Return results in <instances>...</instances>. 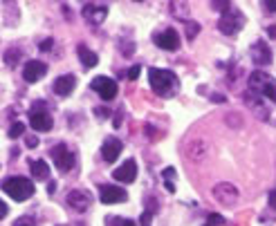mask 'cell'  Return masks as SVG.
Listing matches in <instances>:
<instances>
[{
  "label": "cell",
  "mask_w": 276,
  "mask_h": 226,
  "mask_svg": "<svg viewBox=\"0 0 276 226\" xmlns=\"http://www.w3.org/2000/svg\"><path fill=\"white\" fill-rule=\"evenodd\" d=\"M0 186H2V190L9 195L11 200L16 202H25L34 195V184L27 177H7Z\"/></svg>",
  "instance_id": "2"
},
{
  "label": "cell",
  "mask_w": 276,
  "mask_h": 226,
  "mask_svg": "<svg viewBox=\"0 0 276 226\" xmlns=\"http://www.w3.org/2000/svg\"><path fill=\"white\" fill-rule=\"evenodd\" d=\"M54 190H56V181H50V184H48V193H50V195H52V193H54Z\"/></svg>",
  "instance_id": "40"
},
{
  "label": "cell",
  "mask_w": 276,
  "mask_h": 226,
  "mask_svg": "<svg viewBox=\"0 0 276 226\" xmlns=\"http://www.w3.org/2000/svg\"><path fill=\"white\" fill-rule=\"evenodd\" d=\"M213 101H218V103H223L225 99H223V94H213Z\"/></svg>",
  "instance_id": "42"
},
{
  "label": "cell",
  "mask_w": 276,
  "mask_h": 226,
  "mask_svg": "<svg viewBox=\"0 0 276 226\" xmlns=\"http://www.w3.org/2000/svg\"><path fill=\"white\" fill-rule=\"evenodd\" d=\"M14 226H36V220L29 217V215H23V217H18V220L14 222Z\"/></svg>",
  "instance_id": "29"
},
{
  "label": "cell",
  "mask_w": 276,
  "mask_h": 226,
  "mask_svg": "<svg viewBox=\"0 0 276 226\" xmlns=\"http://www.w3.org/2000/svg\"><path fill=\"white\" fill-rule=\"evenodd\" d=\"M75 88H76V79L72 74H63V76H59V79L54 81V92L59 96H68Z\"/></svg>",
  "instance_id": "18"
},
{
  "label": "cell",
  "mask_w": 276,
  "mask_h": 226,
  "mask_svg": "<svg viewBox=\"0 0 276 226\" xmlns=\"http://www.w3.org/2000/svg\"><path fill=\"white\" fill-rule=\"evenodd\" d=\"M204 226H216V224H204Z\"/></svg>",
  "instance_id": "43"
},
{
  "label": "cell",
  "mask_w": 276,
  "mask_h": 226,
  "mask_svg": "<svg viewBox=\"0 0 276 226\" xmlns=\"http://www.w3.org/2000/svg\"><path fill=\"white\" fill-rule=\"evenodd\" d=\"M45 72H48V65L43 61H27L25 68H23V79L27 83H36V81H41L45 76Z\"/></svg>",
  "instance_id": "14"
},
{
  "label": "cell",
  "mask_w": 276,
  "mask_h": 226,
  "mask_svg": "<svg viewBox=\"0 0 276 226\" xmlns=\"http://www.w3.org/2000/svg\"><path fill=\"white\" fill-rule=\"evenodd\" d=\"M155 43H157V47L166 49V52H176V49H180V34L173 27H169V29L155 36Z\"/></svg>",
  "instance_id": "10"
},
{
  "label": "cell",
  "mask_w": 276,
  "mask_h": 226,
  "mask_svg": "<svg viewBox=\"0 0 276 226\" xmlns=\"http://www.w3.org/2000/svg\"><path fill=\"white\" fill-rule=\"evenodd\" d=\"M95 112H97V114H99V116H103V119H108V116H110V112H108L106 108H97Z\"/></svg>",
  "instance_id": "38"
},
{
  "label": "cell",
  "mask_w": 276,
  "mask_h": 226,
  "mask_svg": "<svg viewBox=\"0 0 276 226\" xmlns=\"http://www.w3.org/2000/svg\"><path fill=\"white\" fill-rule=\"evenodd\" d=\"M101 204H119V202H126L128 195L124 188H119V186H112V184H103L101 186Z\"/></svg>",
  "instance_id": "11"
},
{
  "label": "cell",
  "mask_w": 276,
  "mask_h": 226,
  "mask_svg": "<svg viewBox=\"0 0 276 226\" xmlns=\"http://www.w3.org/2000/svg\"><path fill=\"white\" fill-rule=\"evenodd\" d=\"M108 226H137L133 220H122V217H108Z\"/></svg>",
  "instance_id": "28"
},
{
  "label": "cell",
  "mask_w": 276,
  "mask_h": 226,
  "mask_svg": "<svg viewBox=\"0 0 276 226\" xmlns=\"http://www.w3.org/2000/svg\"><path fill=\"white\" fill-rule=\"evenodd\" d=\"M29 123H32V128L38 132H50L54 126V119L48 110H32L29 112Z\"/></svg>",
  "instance_id": "12"
},
{
  "label": "cell",
  "mask_w": 276,
  "mask_h": 226,
  "mask_svg": "<svg viewBox=\"0 0 276 226\" xmlns=\"http://www.w3.org/2000/svg\"><path fill=\"white\" fill-rule=\"evenodd\" d=\"M151 220H153V210H144L142 217H139V226H151Z\"/></svg>",
  "instance_id": "30"
},
{
  "label": "cell",
  "mask_w": 276,
  "mask_h": 226,
  "mask_svg": "<svg viewBox=\"0 0 276 226\" xmlns=\"http://www.w3.org/2000/svg\"><path fill=\"white\" fill-rule=\"evenodd\" d=\"M7 210H9V208H7V204L0 200V220H2V217H7Z\"/></svg>",
  "instance_id": "37"
},
{
  "label": "cell",
  "mask_w": 276,
  "mask_h": 226,
  "mask_svg": "<svg viewBox=\"0 0 276 226\" xmlns=\"http://www.w3.org/2000/svg\"><path fill=\"white\" fill-rule=\"evenodd\" d=\"M263 7H265L267 11H276V0H265V2H263Z\"/></svg>",
  "instance_id": "35"
},
{
  "label": "cell",
  "mask_w": 276,
  "mask_h": 226,
  "mask_svg": "<svg viewBox=\"0 0 276 226\" xmlns=\"http://www.w3.org/2000/svg\"><path fill=\"white\" fill-rule=\"evenodd\" d=\"M250 56H251V61H254L256 65H270L272 63V49H270V45L263 43V41L251 43Z\"/></svg>",
  "instance_id": "13"
},
{
  "label": "cell",
  "mask_w": 276,
  "mask_h": 226,
  "mask_svg": "<svg viewBox=\"0 0 276 226\" xmlns=\"http://www.w3.org/2000/svg\"><path fill=\"white\" fill-rule=\"evenodd\" d=\"M260 96H263V99L267 96L270 101H274V103H276V81L272 79V76L265 81V85H263V92H260Z\"/></svg>",
  "instance_id": "23"
},
{
  "label": "cell",
  "mask_w": 276,
  "mask_h": 226,
  "mask_svg": "<svg viewBox=\"0 0 276 226\" xmlns=\"http://www.w3.org/2000/svg\"><path fill=\"white\" fill-rule=\"evenodd\" d=\"M213 197L216 202H220L223 206H234L238 202V188L234 184H229V181H220V184L213 186Z\"/></svg>",
  "instance_id": "6"
},
{
  "label": "cell",
  "mask_w": 276,
  "mask_h": 226,
  "mask_svg": "<svg viewBox=\"0 0 276 226\" xmlns=\"http://www.w3.org/2000/svg\"><path fill=\"white\" fill-rule=\"evenodd\" d=\"M50 155H52L54 166H56L61 173H70V170L75 168L76 157H75V153H72V150L65 146V143H56V146L50 150Z\"/></svg>",
  "instance_id": "4"
},
{
  "label": "cell",
  "mask_w": 276,
  "mask_h": 226,
  "mask_svg": "<svg viewBox=\"0 0 276 226\" xmlns=\"http://www.w3.org/2000/svg\"><path fill=\"white\" fill-rule=\"evenodd\" d=\"M198 34H200V25H198V23H193V21L186 23V38H189V41H193Z\"/></svg>",
  "instance_id": "25"
},
{
  "label": "cell",
  "mask_w": 276,
  "mask_h": 226,
  "mask_svg": "<svg viewBox=\"0 0 276 226\" xmlns=\"http://www.w3.org/2000/svg\"><path fill=\"white\" fill-rule=\"evenodd\" d=\"M245 103H247V108H250L251 112H254L258 119H263V121H267L270 119V108H267V103H265V99L260 94H254V92H245Z\"/></svg>",
  "instance_id": "9"
},
{
  "label": "cell",
  "mask_w": 276,
  "mask_h": 226,
  "mask_svg": "<svg viewBox=\"0 0 276 226\" xmlns=\"http://www.w3.org/2000/svg\"><path fill=\"white\" fill-rule=\"evenodd\" d=\"M18 58H21V49H9V52L5 54V63L9 65V68H16Z\"/></svg>",
  "instance_id": "24"
},
{
  "label": "cell",
  "mask_w": 276,
  "mask_h": 226,
  "mask_svg": "<svg viewBox=\"0 0 276 226\" xmlns=\"http://www.w3.org/2000/svg\"><path fill=\"white\" fill-rule=\"evenodd\" d=\"M133 47H135V45H133V43H128V45H126V47H124V54H130V52H133Z\"/></svg>",
  "instance_id": "41"
},
{
  "label": "cell",
  "mask_w": 276,
  "mask_h": 226,
  "mask_svg": "<svg viewBox=\"0 0 276 226\" xmlns=\"http://www.w3.org/2000/svg\"><path fill=\"white\" fill-rule=\"evenodd\" d=\"M122 148H124V143L119 141L117 137H108L106 141H103V146H101V155H103V159H106L108 163H115L117 157L122 155Z\"/></svg>",
  "instance_id": "17"
},
{
  "label": "cell",
  "mask_w": 276,
  "mask_h": 226,
  "mask_svg": "<svg viewBox=\"0 0 276 226\" xmlns=\"http://www.w3.org/2000/svg\"><path fill=\"white\" fill-rule=\"evenodd\" d=\"M149 81H151V88H153L155 94L164 96V99H169V96L176 94L177 79H176V74L171 72V69L151 68L149 69Z\"/></svg>",
  "instance_id": "1"
},
{
  "label": "cell",
  "mask_w": 276,
  "mask_h": 226,
  "mask_svg": "<svg viewBox=\"0 0 276 226\" xmlns=\"http://www.w3.org/2000/svg\"><path fill=\"white\" fill-rule=\"evenodd\" d=\"M139 72H142V68H139V65H133V68L128 69V79H130V81H137V79H139Z\"/></svg>",
  "instance_id": "32"
},
{
  "label": "cell",
  "mask_w": 276,
  "mask_h": 226,
  "mask_svg": "<svg viewBox=\"0 0 276 226\" xmlns=\"http://www.w3.org/2000/svg\"><path fill=\"white\" fill-rule=\"evenodd\" d=\"M29 170H32L34 179H48L50 177V166L43 159H36V161H29Z\"/></svg>",
  "instance_id": "21"
},
{
  "label": "cell",
  "mask_w": 276,
  "mask_h": 226,
  "mask_svg": "<svg viewBox=\"0 0 276 226\" xmlns=\"http://www.w3.org/2000/svg\"><path fill=\"white\" fill-rule=\"evenodd\" d=\"M25 143H27L29 148H36V146H38V137H36V135H27V137H25Z\"/></svg>",
  "instance_id": "34"
},
{
  "label": "cell",
  "mask_w": 276,
  "mask_h": 226,
  "mask_svg": "<svg viewBox=\"0 0 276 226\" xmlns=\"http://www.w3.org/2000/svg\"><path fill=\"white\" fill-rule=\"evenodd\" d=\"M112 177L117 179V181H122V184H133L135 177H137V163H135V159H128L119 168H115Z\"/></svg>",
  "instance_id": "15"
},
{
  "label": "cell",
  "mask_w": 276,
  "mask_h": 226,
  "mask_svg": "<svg viewBox=\"0 0 276 226\" xmlns=\"http://www.w3.org/2000/svg\"><path fill=\"white\" fill-rule=\"evenodd\" d=\"M171 11L176 14V18L189 23V16H191V5H189V2H171Z\"/></svg>",
  "instance_id": "22"
},
{
  "label": "cell",
  "mask_w": 276,
  "mask_h": 226,
  "mask_svg": "<svg viewBox=\"0 0 276 226\" xmlns=\"http://www.w3.org/2000/svg\"><path fill=\"white\" fill-rule=\"evenodd\" d=\"M209 157V143L204 139H193L186 146V159L191 161H204Z\"/></svg>",
  "instance_id": "16"
},
{
  "label": "cell",
  "mask_w": 276,
  "mask_h": 226,
  "mask_svg": "<svg viewBox=\"0 0 276 226\" xmlns=\"http://www.w3.org/2000/svg\"><path fill=\"white\" fill-rule=\"evenodd\" d=\"M81 14H83V18L90 25H101V23L106 21L108 16V7L106 5H99V2H85L83 9H81Z\"/></svg>",
  "instance_id": "8"
},
{
  "label": "cell",
  "mask_w": 276,
  "mask_h": 226,
  "mask_svg": "<svg viewBox=\"0 0 276 226\" xmlns=\"http://www.w3.org/2000/svg\"><path fill=\"white\" fill-rule=\"evenodd\" d=\"M270 206L276 210V190H270Z\"/></svg>",
  "instance_id": "39"
},
{
  "label": "cell",
  "mask_w": 276,
  "mask_h": 226,
  "mask_svg": "<svg viewBox=\"0 0 276 226\" xmlns=\"http://www.w3.org/2000/svg\"><path fill=\"white\" fill-rule=\"evenodd\" d=\"M76 54H79V58H81V63H83V68H95V65L99 63V56H97L92 49L85 47V45H79V47H76Z\"/></svg>",
  "instance_id": "20"
},
{
  "label": "cell",
  "mask_w": 276,
  "mask_h": 226,
  "mask_svg": "<svg viewBox=\"0 0 276 226\" xmlns=\"http://www.w3.org/2000/svg\"><path fill=\"white\" fill-rule=\"evenodd\" d=\"M270 79L265 72H260V69H256V72L250 74V92H254V94H260L263 92V85H265V81Z\"/></svg>",
  "instance_id": "19"
},
{
  "label": "cell",
  "mask_w": 276,
  "mask_h": 226,
  "mask_svg": "<svg viewBox=\"0 0 276 226\" xmlns=\"http://www.w3.org/2000/svg\"><path fill=\"white\" fill-rule=\"evenodd\" d=\"M90 88L95 90L103 101H112L117 96V81L110 79V76H97V79H92Z\"/></svg>",
  "instance_id": "5"
},
{
  "label": "cell",
  "mask_w": 276,
  "mask_h": 226,
  "mask_svg": "<svg viewBox=\"0 0 276 226\" xmlns=\"http://www.w3.org/2000/svg\"><path fill=\"white\" fill-rule=\"evenodd\" d=\"M162 175H164V179H166V181H171V179L176 177V170H173V168H166Z\"/></svg>",
  "instance_id": "36"
},
{
  "label": "cell",
  "mask_w": 276,
  "mask_h": 226,
  "mask_svg": "<svg viewBox=\"0 0 276 226\" xmlns=\"http://www.w3.org/2000/svg\"><path fill=\"white\" fill-rule=\"evenodd\" d=\"M209 224L223 226V224H225V217H223V215H218V213H211V215H209Z\"/></svg>",
  "instance_id": "31"
},
{
  "label": "cell",
  "mask_w": 276,
  "mask_h": 226,
  "mask_svg": "<svg viewBox=\"0 0 276 226\" xmlns=\"http://www.w3.org/2000/svg\"><path fill=\"white\" fill-rule=\"evenodd\" d=\"M65 204L72 210H76V213H83V210H88L92 204V193L90 190H81V188L72 190V193H68V197H65Z\"/></svg>",
  "instance_id": "7"
},
{
  "label": "cell",
  "mask_w": 276,
  "mask_h": 226,
  "mask_svg": "<svg viewBox=\"0 0 276 226\" xmlns=\"http://www.w3.org/2000/svg\"><path fill=\"white\" fill-rule=\"evenodd\" d=\"M243 27H245V16H243V11L240 9H236V7L231 5L227 11H223L220 23H218V29H220L223 34H227V36H236Z\"/></svg>",
  "instance_id": "3"
},
{
  "label": "cell",
  "mask_w": 276,
  "mask_h": 226,
  "mask_svg": "<svg viewBox=\"0 0 276 226\" xmlns=\"http://www.w3.org/2000/svg\"><path fill=\"white\" fill-rule=\"evenodd\" d=\"M23 132H25V123H21V121H16L14 123V126L9 128V132H7V135H9L11 139H16V137H21Z\"/></svg>",
  "instance_id": "27"
},
{
  "label": "cell",
  "mask_w": 276,
  "mask_h": 226,
  "mask_svg": "<svg viewBox=\"0 0 276 226\" xmlns=\"http://www.w3.org/2000/svg\"><path fill=\"white\" fill-rule=\"evenodd\" d=\"M52 45H54V41H52V38H45V41H41V45H38V49H41V52H48V49H52Z\"/></svg>",
  "instance_id": "33"
},
{
  "label": "cell",
  "mask_w": 276,
  "mask_h": 226,
  "mask_svg": "<svg viewBox=\"0 0 276 226\" xmlns=\"http://www.w3.org/2000/svg\"><path fill=\"white\" fill-rule=\"evenodd\" d=\"M209 7H211V9H216V11H227L229 7H231V2H229V0H211V2H209Z\"/></svg>",
  "instance_id": "26"
}]
</instances>
